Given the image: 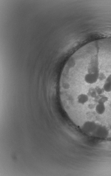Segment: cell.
Returning a JSON list of instances; mask_svg holds the SVG:
<instances>
[{"label":"cell","mask_w":111,"mask_h":176,"mask_svg":"<svg viewBox=\"0 0 111 176\" xmlns=\"http://www.w3.org/2000/svg\"><path fill=\"white\" fill-rule=\"evenodd\" d=\"M110 129H111V126H110Z\"/></svg>","instance_id":"obj_6"},{"label":"cell","mask_w":111,"mask_h":176,"mask_svg":"<svg viewBox=\"0 0 111 176\" xmlns=\"http://www.w3.org/2000/svg\"><path fill=\"white\" fill-rule=\"evenodd\" d=\"M103 88L106 92H111V73L106 78L105 83L103 85Z\"/></svg>","instance_id":"obj_4"},{"label":"cell","mask_w":111,"mask_h":176,"mask_svg":"<svg viewBox=\"0 0 111 176\" xmlns=\"http://www.w3.org/2000/svg\"><path fill=\"white\" fill-rule=\"evenodd\" d=\"M96 112L98 115H102L103 114L105 111V103L98 102L95 108Z\"/></svg>","instance_id":"obj_5"},{"label":"cell","mask_w":111,"mask_h":176,"mask_svg":"<svg viewBox=\"0 0 111 176\" xmlns=\"http://www.w3.org/2000/svg\"><path fill=\"white\" fill-rule=\"evenodd\" d=\"M97 125L93 121H88L84 123L82 126V130L87 134L93 133L96 129Z\"/></svg>","instance_id":"obj_2"},{"label":"cell","mask_w":111,"mask_h":176,"mask_svg":"<svg viewBox=\"0 0 111 176\" xmlns=\"http://www.w3.org/2000/svg\"><path fill=\"white\" fill-rule=\"evenodd\" d=\"M109 133L106 128L103 126L97 125L96 129L92 134L95 137L105 139L108 136Z\"/></svg>","instance_id":"obj_1"},{"label":"cell","mask_w":111,"mask_h":176,"mask_svg":"<svg viewBox=\"0 0 111 176\" xmlns=\"http://www.w3.org/2000/svg\"><path fill=\"white\" fill-rule=\"evenodd\" d=\"M88 95L84 93L80 94L77 97V101L80 105H84L88 101Z\"/></svg>","instance_id":"obj_3"}]
</instances>
